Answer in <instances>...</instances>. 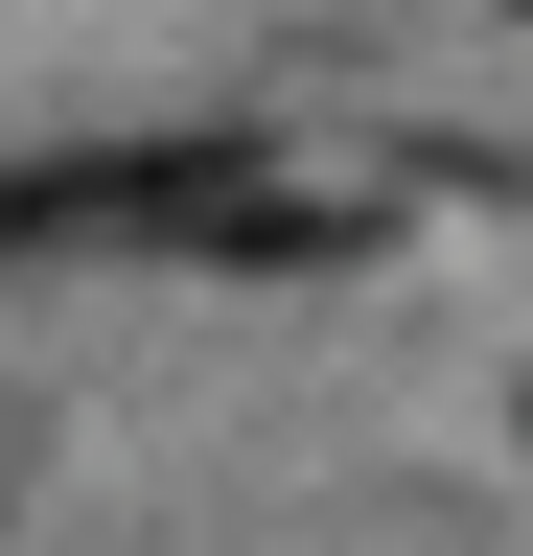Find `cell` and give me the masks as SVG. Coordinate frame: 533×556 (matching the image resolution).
I'll use <instances>...</instances> for the list:
<instances>
[{
    "mask_svg": "<svg viewBox=\"0 0 533 556\" xmlns=\"http://www.w3.org/2000/svg\"><path fill=\"white\" fill-rule=\"evenodd\" d=\"M279 186V139L186 116V139H71V163H0V255H210Z\"/></svg>",
    "mask_w": 533,
    "mask_h": 556,
    "instance_id": "6da1fadb",
    "label": "cell"
}]
</instances>
